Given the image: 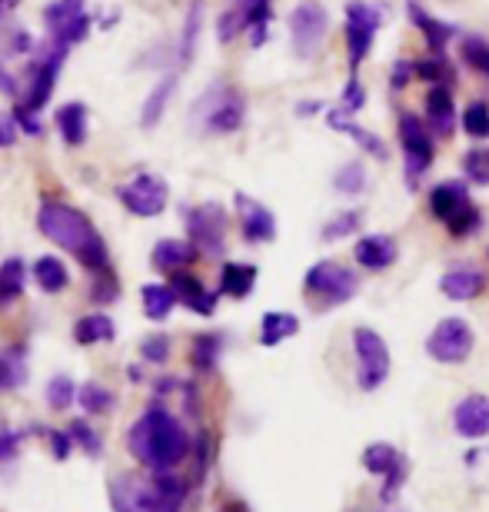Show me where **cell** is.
<instances>
[{"label":"cell","instance_id":"16","mask_svg":"<svg viewBox=\"0 0 489 512\" xmlns=\"http://www.w3.org/2000/svg\"><path fill=\"white\" fill-rule=\"evenodd\" d=\"M64 57H67L64 47H50V54L34 67V80H30V90L24 94V100H20V107L30 110V114H40V110L47 107L50 94H54V84H57V74H60Z\"/></svg>","mask_w":489,"mask_h":512},{"label":"cell","instance_id":"3","mask_svg":"<svg viewBox=\"0 0 489 512\" xmlns=\"http://www.w3.org/2000/svg\"><path fill=\"white\" fill-rule=\"evenodd\" d=\"M430 213L450 230V237H473L483 227V213L470 200V190L460 180L440 183L430 193Z\"/></svg>","mask_w":489,"mask_h":512},{"label":"cell","instance_id":"58","mask_svg":"<svg viewBox=\"0 0 489 512\" xmlns=\"http://www.w3.org/2000/svg\"><path fill=\"white\" fill-rule=\"evenodd\" d=\"M0 94H7V97H14V94H17V84H14V77H10L4 67H0Z\"/></svg>","mask_w":489,"mask_h":512},{"label":"cell","instance_id":"27","mask_svg":"<svg viewBox=\"0 0 489 512\" xmlns=\"http://www.w3.org/2000/svg\"><path fill=\"white\" fill-rule=\"evenodd\" d=\"M27 353L20 346H7L0 350V393H14V389L27 386Z\"/></svg>","mask_w":489,"mask_h":512},{"label":"cell","instance_id":"10","mask_svg":"<svg viewBox=\"0 0 489 512\" xmlns=\"http://www.w3.org/2000/svg\"><path fill=\"white\" fill-rule=\"evenodd\" d=\"M380 24H383L380 10L370 7L366 0H350L346 4V60H350V70L360 67L366 54H370L373 34Z\"/></svg>","mask_w":489,"mask_h":512},{"label":"cell","instance_id":"28","mask_svg":"<svg viewBox=\"0 0 489 512\" xmlns=\"http://www.w3.org/2000/svg\"><path fill=\"white\" fill-rule=\"evenodd\" d=\"M300 333V320L293 313H280V310H270V313H263V320H260V346H280V343H287L290 336H297Z\"/></svg>","mask_w":489,"mask_h":512},{"label":"cell","instance_id":"24","mask_svg":"<svg viewBox=\"0 0 489 512\" xmlns=\"http://www.w3.org/2000/svg\"><path fill=\"white\" fill-rule=\"evenodd\" d=\"M326 127L336 130V133H346V137H353L360 147L370 153V157H380L386 160V147H383V140L376 137V133L370 130H363V127H356L353 124V117H350V110L346 107H336V110H326Z\"/></svg>","mask_w":489,"mask_h":512},{"label":"cell","instance_id":"25","mask_svg":"<svg viewBox=\"0 0 489 512\" xmlns=\"http://www.w3.org/2000/svg\"><path fill=\"white\" fill-rule=\"evenodd\" d=\"M187 503V479L177 473H154V512H180Z\"/></svg>","mask_w":489,"mask_h":512},{"label":"cell","instance_id":"33","mask_svg":"<svg viewBox=\"0 0 489 512\" xmlns=\"http://www.w3.org/2000/svg\"><path fill=\"white\" fill-rule=\"evenodd\" d=\"M140 300H144L147 320L160 323V320H167V316L173 313V306H177V293L163 283H147L144 290H140Z\"/></svg>","mask_w":489,"mask_h":512},{"label":"cell","instance_id":"21","mask_svg":"<svg viewBox=\"0 0 489 512\" xmlns=\"http://www.w3.org/2000/svg\"><path fill=\"white\" fill-rule=\"evenodd\" d=\"M440 290L443 296H450L456 303H470V300H480L486 293V273L476 270V266H453L440 276Z\"/></svg>","mask_w":489,"mask_h":512},{"label":"cell","instance_id":"7","mask_svg":"<svg viewBox=\"0 0 489 512\" xmlns=\"http://www.w3.org/2000/svg\"><path fill=\"white\" fill-rule=\"evenodd\" d=\"M200 124L207 133H233L243 127V117H247V107H243V97L227 84L210 87L203 100L197 104Z\"/></svg>","mask_w":489,"mask_h":512},{"label":"cell","instance_id":"62","mask_svg":"<svg viewBox=\"0 0 489 512\" xmlns=\"http://www.w3.org/2000/svg\"><path fill=\"white\" fill-rule=\"evenodd\" d=\"M127 376H130V380H134V383H140V366H130Z\"/></svg>","mask_w":489,"mask_h":512},{"label":"cell","instance_id":"12","mask_svg":"<svg viewBox=\"0 0 489 512\" xmlns=\"http://www.w3.org/2000/svg\"><path fill=\"white\" fill-rule=\"evenodd\" d=\"M117 197L134 217H160L170 200V187L160 173H137L127 187L117 190Z\"/></svg>","mask_w":489,"mask_h":512},{"label":"cell","instance_id":"14","mask_svg":"<svg viewBox=\"0 0 489 512\" xmlns=\"http://www.w3.org/2000/svg\"><path fill=\"white\" fill-rule=\"evenodd\" d=\"M107 499L114 512H154V476L114 473L107 483Z\"/></svg>","mask_w":489,"mask_h":512},{"label":"cell","instance_id":"9","mask_svg":"<svg viewBox=\"0 0 489 512\" xmlns=\"http://www.w3.org/2000/svg\"><path fill=\"white\" fill-rule=\"evenodd\" d=\"M400 143H403V160H406V183L416 187L436 157L430 124H423V120L413 114H403L400 117Z\"/></svg>","mask_w":489,"mask_h":512},{"label":"cell","instance_id":"48","mask_svg":"<svg viewBox=\"0 0 489 512\" xmlns=\"http://www.w3.org/2000/svg\"><path fill=\"white\" fill-rule=\"evenodd\" d=\"M44 439H47V446H50V453H54L57 463H64V459L74 453V436L67 433V429H44Z\"/></svg>","mask_w":489,"mask_h":512},{"label":"cell","instance_id":"5","mask_svg":"<svg viewBox=\"0 0 489 512\" xmlns=\"http://www.w3.org/2000/svg\"><path fill=\"white\" fill-rule=\"evenodd\" d=\"M303 290H307L310 300H317L320 306H343L353 300L356 290H360V280H356V273L346 270L343 263L323 260L307 270V276H303Z\"/></svg>","mask_w":489,"mask_h":512},{"label":"cell","instance_id":"42","mask_svg":"<svg viewBox=\"0 0 489 512\" xmlns=\"http://www.w3.org/2000/svg\"><path fill=\"white\" fill-rule=\"evenodd\" d=\"M416 77L430 80V84H453V67L443 54H436L430 60H416Z\"/></svg>","mask_w":489,"mask_h":512},{"label":"cell","instance_id":"52","mask_svg":"<svg viewBox=\"0 0 489 512\" xmlns=\"http://www.w3.org/2000/svg\"><path fill=\"white\" fill-rule=\"evenodd\" d=\"M363 104H366V90H363L360 80L350 77L343 87V107L350 110V114H356V110H363Z\"/></svg>","mask_w":489,"mask_h":512},{"label":"cell","instance_id":"51","mask_svg":"<svg viewBox=\"0 0 489 512\" xmlns=\"http://www.w3.org/2000/svg\"><path fill=\"white\" fill-rule=\"evenodd\" d=\"M20 446H24V433L20 429H0V463H14Z\"/></svg>","mask_w":489,"mask_h":512},{"label":"cell","instance_id":"40","mask_svg":"<svg viewBox=\"0 0 489 512\" xmlns=\"http://www.w3.org/2000/svg\"><path fill=\"white\" fill-rule=\"evenodd\" d=\"M67 433L74 436L77 449H84V456H90V459L104 456V439H100V433L87 423V419H74V423L67 426Z\"/></svg>","mask_w":489,"mask_h":512},{"label":"cell","instance_id":"49","mask_svg":"<svg viewBox=\"0 0 489 512\" xmlns=\"http://www.w3.org/2000/svg\"><path fill=\"white\" fill-rule=\"evenodd\" d=\"M243 10V17H247V27H267L270 24V17H273V7H270V0H243L240 4Z\"/></svg>","mask_w":489,"mask_h":512},{"label":"cell","instance_id":"1","mask_svg":"<svg viewBox=\"0 0 489 512\" xmlns=\"http://www.w3.org/2000/svg\"><path fill=\"white\" fill-rule=\"evenodd\" d=\"M127 449L150 473H170L180 463H187V456L193 453V439L167 406L150 403L137 423L127 429Z\"/></svg>","mask_w":489,"mask_h":512},{"label":"cell","instance_id":"34","mask_svg":"<svg viewBox=\"0 0 489 512\" xmlns=\"http://www.w3.org/2000/svg\"><path fill=\"white\" fill-rule=\"evenodd\" d=\"M34 283L44 293H60V290H67L70 273L57 256H40V260L34 263Z\"/></svg>","mask_w":489,"mask_h":512},{"label":"cell","instance_id":"41","mask_svg":"<svg viewBox=\"0 0 489 512\" xmlns=\"http://www.w3.org/2000/svg\"><path fill=\"white\" fill-rule=\"evenodd\" d=\"M200 24H203V4L193 0L190 14H187V27H183V37H180V64H187L197 50V40H200Z\"/></svg>","mask_w":489,"mask_h":512},{"label":"cell","instance_id":"59","mask_svg":"<svg viewBox=\"0 0 489 512\" xmlns=\"http://www.w3.org/2000/svg\"><path fill=\"white\" fill-rule=\"evenodd\" d=\"M14 40H17V44H14V54H20V50H30V34H17Z\"/></svg>","mask_w":489,"mask_h":512},{"label":"cell","instance_id":"46","mask_svg":"<svg viewBox=\"0 0 489 512\" xmlns=\"http://www.w3.org/2000/svg\"><path fill=\"white\" fill-rule=\"evenodd\" d=\"M360 220H363V213L360 210H346L340 213L336 220H330L323 227V240H343V237H350V233L360 227Z\"/></svg>","mask_w":489,"mask_h":512},{"label":"cell","instance_id":"20","mask_svg":"<svg viewBox=\"0 0 489 512\" xmlns=\"http://www.w3.org/2000/svg\"><path fill=\"white\" fill-rule=\"evenodd\" d=\"M353 256L363 270L380 273V270H390V266L400 260V247H396V240L390 237V233H370V237L356 240Z\"/></svg>","mask_w":489,"mask_h":512},{"label":"cell","instance_id":"60","mask_svg":"<svg viewBox=\"0 0 489 512\" xmlns=\"http://www.w3.org/2000/svg\"><path fill=\"white\" fill-rule=\"evenodd\" d=\"M220 512H250V509H247V506H243V503H240V499H233V503H227V506H223Z\"/></svg>","mask_w":489,"mask_h":512},{"label":"cell","instance_id":"19","mask_svg":"<svg viewBox=\"0 0 489 512\" xmlns=\"http://www.w3.org/2000/svg\"><path fill=\"white\" fill-rule=\"evenodd\" d=\"M170 290L177 293V303H183L187 310H193L197 316H213L217 313V300H220V293H213L207 290L197 276H190V273H170Z\"/></svg>","mask_w":489,"mask_h":512},{"label":"cell","instance_id":"39","mask_svg":"<svg viewBox=\"0 0 489 512\" xmlns=\"http://www.w3.org/2000/svg\"><path fill=\"white\" fill-rule=\"evenodd\" d=\"M77 393H80V386L70 380V376H54V380L47 383V406L54 409V413H67V409L74 406Z\"/></svg>","mask_w":489,"mask_h":512},{"label":"cell","instance_id":"17","mask_svg":"<svg viewBox=\"0 0 489 512\" xmlns=\"http://www.w3.org/2000/svg\"><path fill=\"white\" fill-rule=\"evenodd\" d=\"M237 213H240L243 240L270 243L273 237H277V217H273L260 200L247 197V193H237Z\"/></svg>","mask_w":489,"mask_h":512},{"label":"cell","instance_id":"6","mask_svg":"<svg viewBox=\"0 0 489 512\" xmlns=\"http://www.w3.org/2000/svg\"><path fill=\"white\" fill-rule=\"evenodd\" d=\"M476 346V336H473V326L460 320V316H446L433 326V333L426 336V353L433 356L436 363L443 366H460L470 360Z\"/></svg>","mask_w":489,"mask_h":512},{"label":"cell","instance_id":"13","mask_svg":"<svg viewBox=\"0 0 489 512\" xmlns=\"http://www.w3.org/2000/svg\"><path fill=\"white\" fill-rule=\"evenodd\" d=\"M326 30H330V14L326 7H320L317 0H303V4L293 7L290 14V34L293 44H297L300 57H313L323 44Z\"/></svg>","mask_w":489,"mask_h":512},{"label":"cell","instance_id":"43","mask_svg":"<svg viewBox=\"0 0 489 512\" xmlns=\"http://www.w3.org/2000/svg\"><path fill=\"white\" fill-rule=\"evenodd\" d=\"M463 173L480 187H489V147H473L463 157Z\"/></svg>","mask_w":489,"mask_h":512},{"label":"cell","instance_id":"15","mask_svg":"<svg viewBox=\"0 0 489 512\" xmlns=\"http://www.w3.org/2000/svg\"><path fill=\"white\" fill-rule=\"evenodd\" d=\"M187 230L200 253L220 256L223 253V230H227V213H223L220 203H203L197 210H187Z\"/></svg>","mask_w":489,"mask_h":512},{"label":"cell","instance_id":"53","mask_svg":"<svg viewBox=\"0 0 489 512\" xmlns=\"http://www.w3.org/2000/svg\"><path fill=\"white\" fill-rule=\"evenodd\" d=\"M413 77H416V60H396L393 74H390V87L393 90H403Z\"/></svg>","mask_w":489,"mask_h":512},{"label":"cell","instance_id":"56","mask_svg":"<svg viewBox=\"0 0 489 512\" xmlns=\"http://www.w3.org/2000/svg\"><path fill=\"white\" fill-rule=\"evenodd\" d=\"M14 117H17V127L24 130V133H30V137H37V133H40V120H37V114H30V110H24V107L17 104Z\"/></svg>","mask_w":489,"mask_h":512},{"label":"cell","instance_id":"31","mask_svg":"<svg viewBox=\"0 0 489 512\" xmlns=\"http://www.w3.org/2000/svg\"><path fill=\"white\" fill-rule=\"evenodd\" d=\"M57 127L67 147H80L87 140V107L84 104H64L57 110Z\"/></svg>","mask_w":489,"mask_h":512},{"label":"cell","instance_id":"38","mask_svg":"<svg viewBox=\"0 0 489 512\" xmlns=\"http://www.w3.org/2000/svg\"><path fill=\"white\" fill-rule=\"evenodd\" d=\"M333 187L343 193V197H360V193L366 190V170L360 160H350L343 163L340 170H336L333 177Z\"/></svg>","mask_w":489,"mask_h":512},{"label":"cell","instance_id":"8","mask_svg":"<svg viewBox=\"0 0 489 512\" xmlns=\"http://www.w3.org/2000/svg\"><path fill=\"white\" fill-rule=\"evenodd\" d=\"M360 463L366 473L383 479V503H393L396 493H400V486L406 483V476H410V459L390 443H370L363 449Z\"/></svg>","mask_w":489,"mask_h":512},{"label":"cell","instance_id":"22","mask_svg":"<svg viewBox=\"0 0 489 512\" xmlns=\"http://www.w3.org/2000/svg\"><path fill=\"white\" fill-rule=\"evenodd\" d=\"M426 124L440 137H450L456 130V104L446 84H433L430 94H426Z\"/></svg>","mask_w":489,"mask_h":512},{"label":"cell","instance_id":"36","mask_svg":"<svg viewBox=\"0 0 489 512\" xmlns=\"http://www.w3.org/2000/svg\"><path fill=\"white\" fill-rule=\"evenodd\" d=\"M220 350H223V336L220 333H200L197 340L190 346V363L197 366L200 373H210L213 366L220 360Z\"/></svg>","mask_w":489,"mask_h":512},{"label":"cell","instance_id":"26","mask_svg":"<svg viewBox=\"0 0 489 512\" xmlns=\"http://www.w3.org/2000/svg\"><path fill=\"white\" fill-rule=\"evenodd\" d=\"M257 286V266L250 263H223L220 270V293L230 300H247Z\"/></svg>","mask_w":489,"mask_h":512},{"label":"cell","instance_id":"50","mask_svg":"<svg viewBox=\"0 0 489 512\" xmlns=\"http://www.w3.org/2000/svg\"><path fill=\"white\" fill-rule=\"evenodd\" d=\"M247 27V17H243V10H227V14L220 17V24H217V37L223 40V44H230L233 37L240 34V30Z\"/></svg>","mask_w":489,"mask_h":512},{"label":"cell","instance_id":"18","mask_svg":"<svg viewBox=\"0 0 489 512\" xmlns=\"http://www.w3.org/2000/svg\"><path fill=\"white\" fill-rule=\"evenodd\" d=\"M453 429L463 439H486L489 436V396L473 393L460 399L453 409Z\"/></svg>","mask_w":489,"mask_h":512},{"label":"cell","instance_id":"32","mask_svg":"<svg viewBox=\"0 0 489 512\" xmlns=\"http://www.w3.org/2000/svg\"><path fill=\"white\" fill-rule=\"evenodd\" d=\"M24 286H27V266L20 256H10V260L0 263V310L14 303L24 293Z\"/></svg>","mask_w":489,"mask_h":512},{"label":"cell","instance_id":"30","mask_svg":"<svg viewBox=\"0 0 489 512\" xmlns=\"http://www.w3.org/2000/svg\"><path fill=\"white\" fill-rule=\"evenodd\" d=\"M406 10H410L413 24L420 27V34L426 37V44L433 47V54H443V47L450 44L456 30H453L450 24H443V20L430 17V14H426V10H423L420 4H416V0H413V4H406Z\"/></svg>","mask_w":489,"mask_h":512},{"label":"cell","instance_id":"44","mask_svg":"<svg viewBox=\"0 0 489 512\" xmlns=\"http://www.w3.org/2000/svg\"><path fill=\"white\" fill-rule=\"evenodd\" d=\"M463 130L476 140L489 137V107L483 104V100H476V104H470L463 110Z\"/></svg>","mask_w":489,"mask_h":512},{"label":"cell","instance_id":"4","mask_svg":"<svg viewBox=\"0 0 489 512\" xmlns=\"http://www.w3.org/2000/svg\"><path fill=\"white\" fill-rule=\"evenodd\" d=\"M353 350H356V383L363 393H373L390 380V346L370 326H356L353 330Z\"/></svg>","mask_w":489,"mask_h":512},{"label":"cell","instance_id":"23","mask_svg":"<svg viewBox=\"0 0 489 512\" xmlns=\"http://www.w3.org/2000/svg\"><path fill=\"white\" fill-rule=\"evenodd\" d=\"M197 256L200 250L193 240H160L154 253H150V263H154V270L160 273H177L183 266H190Z\"/></svg>","mask_w":489,"mask_h":512},{"label":"cell","instance_id":"47","mask_svg":"<svg viewBox=\"0 0 489 512\" xmlns=\"http://www.w3.org/2000/svg\"><path fill=\"white\" fill-rule=\"evenodd\" d=\"M463 60L473 70H480V74L489 77V44H483L480 37H466L463 40Z\"/></svg>","mask_w":489,"mask_h":512},{"label":"cell","instance_id":"45","mask_svg":"<svg viewBox=\"0 0 489 512\" xmlns=\"http://www.w3.org/2000/svg\"><path fill=\"white\" fill-rule=\"evenodd\" d=\"M140 360L144 363H154V366H163L170 360V336L163 333H154L147 336L144 343H140Z\"/></svg>","mask_w":489,"mask_h":512},{"label":"cell","instance_id":"54","mask_svg":"<svg viewBox=\"0 0 489 512\" xmlns=\"http://www.w3.org/2000/svg\"><path fill=\"white\" fill-rule=\"evenodd\" d=\"M193 453H197V479H203L210 469V433H197V439H193Z\"/></svg>","mask_w":489,"mask_h":512},{"label":"cell","instance_id":"35","mask_svg":"<svg viewBox=\"0 0 489 512\" xmlns=\"http://www.w3.org/2000/svg\"><path fill=\"white\" fill-rule=\"evenodd\" d=\"M173 90H177V74H170L167 80H160V84L150 90L147 104H144V110H140V124H144L147 130L160 124V117H163V110H167V104H170Z\"/></svg>","mask_w":489,"mask_h":512},{"label":"cell","instance_id":"57","mask_svg":"<svg viewBox=\"0 0 489 512\" xmlns=\"http://www.w3.org/2000/svg\"><path fill=\"white\" fill-rule=\"evenodd\" d=\"M17 140V117L0 114V147H10Z\"/></svg>","mask_w":489,"mask_h":512},{"label":"cell","instance_id":"61","mask_svg":"<svg viewBox=\"0 0 489 512\" xmlns=\"http://www.w3.org/2000/svg\"><path fill=\"white\" fill-rule=\"evenodd\" d=\"M17 4H20V0H0V17H4L7 10H14Z\"/></svg>","mask_w":489,"mask_h":512},{"label":"cell","instance_id":"2","mask_svg":"<svg viewBox=\"0 0 489 512\" xmlns=\"http://www.w3.org/2000/svg\"><path fill=\"white\" fill-rule=\"evenodd\" d=\"M37 230L60 250L74 253L87 270H107V243L80 210L47 200L37 213Z\"/></svg>","mask_w":489,"mask_h":512},{"label":"cell","instance_id":"11","mask_svg":"<svg viewBox=\"0 0 489 512\" xmlns=\"http://www.w3.org/2000/svg\"><path fill=\"white\" fill-rule=\"evenodd\" d=\"M44 24L50 30L54 47L70 50L90 34V17L84 14V0H54L44 10Z\"/></svg>","mask_w":489,"mask_h":512},{"label":"cell","instance_id":"29","mask_svg":"<svg viewBox=\"0 0 489 512\" xmlns=\"http://www.w3.org/2000/svg\"><path fill=\"white\" fill-rule=\"evenodd\" d=\"M117 336V323L110 320L107 313H87L74 323V340L80 346H97V343H110Z\"/></svg>","mask_w":489,"mask_h":512},{"label":"cell","instance_id":"37","mask_svg":"<svg viewBox=\"0 0 489 512\" xmlns=\"http://www.w3.org/2000/svg\"><path fill=\"white\" fill-rule=\"evenodd\" d=\"M77 403L80 409H84L87 416H104L114 409V393H110L107 386H100V383H84L80 386V393H77Z\"/></svg>","mask_w":489,"mask_h":512},{"label":"cell","instance_id":"63","mask_svg":"<svg viewBox=\"0 0 489 512\" xmlns=\"http://www.w3.org/2000/svg\"><path fill=\"white\" fill-rule=\"evenodd\" d=\"M380 512H400V509H380Z\"/></svg>","mask_w":489,"mask_h":512},{"label":"cell","instance_id":"55","mask_svg":"<svg viewBox=\"0 0 489 512\" xmlns=\"http://www.w3.org/2000/svg\"><path fill=\"white\" fill-rule=\"evenodd\" d=\"M90 296H94V303H110V300H117V280L114 276H104V283H94V290H90Z\"/></svg>","mask_w":489,"mask_h":512}]
</instances>
